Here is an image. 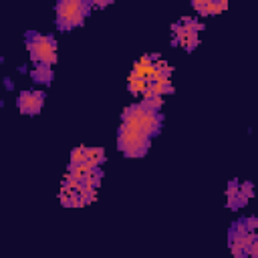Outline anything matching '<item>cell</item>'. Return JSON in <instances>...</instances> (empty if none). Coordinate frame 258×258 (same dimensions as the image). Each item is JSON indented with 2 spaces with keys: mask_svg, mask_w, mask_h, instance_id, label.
I'll return each mask as SVG.
<instances>
[{
  "mask_svg": "<svg viewBox=\"0 0 258 258\" xmlns=\"http://www.w3.org/2000/svg\"><path fill=\"white\" fill-rule=\"evenodd\" d=\"M113 0H91V4L93 6H97V8H105L107 4H111Z\"/></svg>",
  "mask_w": 258,
  "mask_h": 258,
  "instance_id": "12",
  "label": "cell"
},
{
  "mask_svg": "<svg viewBox=\"0 0 258 258\" xmlns=\"http://www.w3.org/2000/svg\"><path fill=\"white\" fill-rule=\"evenodd\" d=\"M149 147V135L143 133L141 129L129 127L125 123H121L119 129V149L127 155V157H141L145 155Z\"/></svg>",
  "mask_w": 258,
  "mask_h": 258,
  "instance_id": "2",
  "label": "cell"
},
{
  "mask_svg": "<svg viewBox=\"0 0 258 258\" xmlns=\"http://www.w3.org/2000/svg\"><path fill=\"white\" fill-rule=\"evenodd\" d=\"M123 123L129 125V127H135V129H141L143 133H147L149 137L155 135L161 127V115L157 111H149L145 109L141 103L139 105H133L129 109H125L123 113Z\"/></svg>",
  "mask_w": 258,
  "mask_h": 258,
  "instance_id": "1",
  "label": "cell"
},
{
  "mask_svg": "<svg viewBox=\"0 0 258 258\" xmlns=\"http://www.w3.org/2000/svg\"><path fill=\"white\" fill-rule=\"evenodd\" d=\"M42 107V93L38 91H22L18 97V109L28 115H36Z\"/></svg>",
  "mask_w": 258,
  "mask_h": 258,
  "instance_id": "5",
  "label": "cell"
},
{
  "mask_svg": "<svg viewBox=\"0 0 258 258\" xmlns=\"http://www.w3.org/2000/svg\"><path fill=\"white\" fill-rule=\"evenodd\" d=\"M87 161V147H75L73 153H71V163H83Z\"/></svg>",
  "mask_w": 258,
  "mask_h": 258,
  "instance_id": "10",
  "label": "cell"
},
{
  "mask_svg": "<svg viewBox=\"0 0 258 258\" xmlns=\"http://www.w3.org/2000/svg\"><path fill=\"white\" fill-rule=\"evenodd\" d=\"M89 12L87 0H60L56 6V22L60 28H75L83 24Z\"/></svg>",
  "mask_w": 258,
  "mask_h": 258,
  "instance_id": "3",
  "label": "cell"
},
{
  "mask_svg": "<svg viewBox=\"0 0 258 258\" xmlns=\"http://www.w3.org/2000/svg\"><path fill=\"white\" fill-rule=\"evenodd\" d=\"M32 77H34V81L48 83V81H50V64H42V62H38V64L32 69Z\"/></svg>",
  "mask_w": 258,
  "mask_h": 258,
  "instance_id": "8",
  "label": "cell"
},
{
  "mask_svg": "<svg viewBox=\"0 0 258 258\" xmlns=\"http://www.w3.org/2000/svg\"><path fill=\"white\" fill-rule=\"evenodd\" d=\"M244 224H246V228H248L250 232H256V230H258V220H256V218H246Z\"/></svg>",
  "mask_w": 258,
  "mask_h": 258,
  "instance_id": "11",
  "label": "cell"
},
{
  "mask_svg": "<svg viewBox=\"0 0 258 258\" xmlns=\"http://www.w3.org/2000/svg\"><path fill=\"white\" fill-rule=\"evenodd\" d=\"M147 79H143V77H139V75H135L133 71L129 73V91L133 93V95H143L145 93V89H147Z\"/></svg>",
  "mask_w": 258,
  "mask_h": 258,
  "instance_id": "6",
  "label": "cell"
},
{
  "mask_svg": "<svg viewBox=\"0 0 258 258\" xmlns=\"http://www.w3.org/2000/svg\"><path fill=\"white\" fill-rule=\"evenodd\" d=\"M105 161V151L101 147H87V163L91 167H99Z\"/></svg>",
  "mask_w": 258,
  "mask_h": 258,
  "instance_id": "7",
  "label": "cell"
},
{
  "mask_svg": "<svg viewBox=\"0 0 258 258\" xmlns=\"http://www.w3.org/2000/svg\"><path fill=\"white\" fill-rule=\"evenodd\" d=\"M28 52L34 62L52 64L56 60V44L50 36H44V34L28 36Z\"/></svg>",
  "mask_w": 258,
  "mask_h": 258,
  "instance_id": "4",
  "label": "cell"
},
{
  "mask_svg": "<svg viewBox=\"0 0 258 258\" xmlns=\"http://www.w3.org/2000/svg\"><path fill=\"white\" fill-rule=\"evenodd\" d=\"M141 105H143L145 109H149V111H159L161 105H163V97H161V95H151V97L143 99Z\"/></svg>",
  "mask_w": 258,
  "mask_h": 258,
  "instance_id": "9",
  "label": "cell"
}]
</instances>
